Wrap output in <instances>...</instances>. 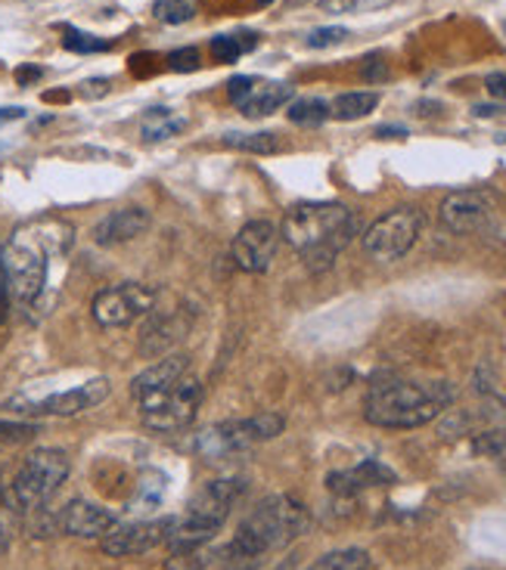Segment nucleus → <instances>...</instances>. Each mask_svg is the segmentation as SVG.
Masks as SVG:
<instances>
[{"instance_id":"obj_1","label":"nucleus","mask_w":506,"mask_h":570,"mask_svg":"<svg viewBox=\"0 0 506 570\" xmlns=\"http://www.w3.org/2000/svg\"><path fill=\"white\" fill-rule=\"evenodd\" d=\"M354 236L357 217L339 202H298L283 217V239L314 273L330 270Z\"/></svg>"},{"instance_id":"obj_2","label":"nucleus","mask_w":506,"mask_h":570,"mask_svg":"<svg viewBox=\"0 0 506 570\" xmlns=\"http://www.w3.org/2000/svg\"><path fill=\"white\" fill-rule=\"evenodd\" d=\"M72 246V227L59 221H44L35 227L20 229L0 254V276L7 283L10 298L20 305H35L47 285L50 258Z\"/></svg>"},{"instance_id":"obj_3","label":"nucleus","mask_w":506,"mask_h":570,"mask_svg":"<svg viewBox=\"0 0 506 570\" xmlns=\"http://www.w3.org/2000/svg\"><path fill=\"white\" fill-rule=\"evenodd\" d=\"M305 527H308V512L302 502L290 496H271L243 521L234 543L221 551L224 565L231 570H252L261 561V555L286 546L290 539L302 536Z\"/></svg>"},{"instance_id":"obj_4","label":"nucleus","mask_w":506,"mask_h":570,"mask_svg":"<svg viewBox=\"0 0 506 570\" xmlns=\"http://www.w3.org/2000/svg\"><path fill=\"white\" fill-rule=\"evenodd\" d=\"M450 381H383L364 400V416L379 428H420L454 403Z\"/></svg>"},{"instance_id":"obj_5","label":"nucleus","mask_w":506,"mask_h":570,"mask_svg":"<svg viewBox=\"0 0 506 570\" xmlns=\"http://www.w3.org/2000/svg\"><path fill=\"white\" fill-rule=\"evenodd\" d=\"M243 496V480L236 477H217L209 480L199 494L190 499L187 514L175 524L168 536L172 546H187V543H212L214 533L224 527V521L234 512L236 499Z\"/></svg>"},{"instance_id":"obj_6","label":"nucleus","mask_w":506,"mask_h":570,"mask_svg":"<svg viewBox=\"0 0 506 570\" xmlns=\"http://www.w3.org/2000/svg\"><path fill=\"white\" fill-rule=\"evenodd\" d=\"M69 477V456L57 447L35 450L32 456L22 462V468L7 487L3 502L13 514H28L44 509V502L57 494Z\"/></svg>"},{"instance_id":"obj_7","label":"nucleus","mask_w":506,"mask_h":570,"mask_svg":"<svg viewBox=\"0 0 506 570\" xmlns=\"http://www.w3.org/2000/svg\"><path fill=\"white\" fill-rule=\"evenodd\" d=\"M286 421L276 413H258L252 418H234V421H221L205 428L199 438H196V450L199 456L209 459V462H224V459H234L239 453H246L255 443H264L273 440L276 435H283Z\"/></svg>"},{"instance_id":"obj_8","label":"nucleus","mask_w":506,"mask_h":570,"mask_svg":"<svg viewBox=\"0 0 506 570\" xmlns=\"http://www.w3.org/2000/svg\"><path fill=\"white\" fill-rule=\"evenodd\" d=\"M423 211L420 209H395L383 214L367 233H364V251L376 261H398L410 248L416 246L423 233Z\"/></svg>"},{"instance_id":"obj_9","label":"nucleus","mask_w":506,"mask_h":570,"mask_svg":"<svg viewBox=\"0 0 506 570\" xmlns=\"http://www.w3.org/2000/svg\"><path fill=\"white\" fill-rule=\"evenodd\" d=\"M156 307V288L140 283H121L97 292L91 313L103 329H121L131 325L137 317L150 313Z\"/></svg>"},{"instance_id":"obj_10","label":"nucleus","mask_w":506,"mask_h":570,"mask_svg":"<svg viewBox=\"0 0 506 570\" xmlns=\"http://www.w3.org/2000/svg\"><path fill=\"white\" fill-rule=\"evenodd\" d=\"M199 403H202V384L187 372L168 394L140 406V418L153 431H177L193 421Z\"/></svg>"},{"instance_id":"obj_11","label":"nucleus","mask_w":506,"mask_h":570,"mask_svg":"<svg viewBox=\"0 0 506 570\" xmlns=\"http://www.w3.org/2000/svg\"><path fill=\"white\" fill-rule=\"evenodd\" d=\"M175 518H156V521H134V524H121L113 527L99 539V549L113 558H131L143 551L156 549L162 543H168V536L175 531Z\"/></svg>"},{"instance_id":"obj_12","label":"nucleus","mask_w":506,"mask_h":570,"mask_svg":"<svg viewBox=\"0 0 506 570\" xmlns=\"http://www.w3.org/2000/svg\"><path fill=\"white\" fill-rule=\"evenodd\" d=\"M106 397H109V381L94 379L79 388L50 394V397L13 400V406H22L20 413H35V416H79L84 409H94Z\"/></svg>"},{"instance_id":"obj_13","label":"nucleus","mask_w":506,"mask_h":570,"mask_svg":"<svg viewBox=\"0 0 506 570\" xmlns=\"http://www.w3.org/2000/svg\"><path fill=\"white\" fill-rule=\"evenodd\" d=\"M280 246V233L271 221H249L246 227L236 233L234 239V264L243 273H268L273 264V254Z\"/></svg>"},{"instance_id":"obj_14","label":"nucleus","mask_w":506,"mask_h":570,"mask_svg":"<svg viewBox=\"0 0 506 570\" xmlns=\"http://www.w3.org/2000/svg\"><path fill=\"white\" fill-rule=\"evenodd\" d=\"M494 217V195L485 190H460L450 192L442 202V224L450 233H482Z\"/></svg>"},{"instance_id":"obj_15","label":"nucleus","mask_w":506,"mask_h":570,"mask_svg":"<svg viewBox=\"0 0 506 570\" xmlns=\"http://www.w3.org/2000/svg\"><path fill=\"white\" fill-rule=\"evenodd\" d=\"M59 533L81 536V539H103L116 527V514L87 499H72L66 509H59Z\"/></svg>"},{"instance_id":"obj_16","label":"nucleus","mask_w":506,"mask_h":570,"mask_svg":"<svg viewBox=\"0 0 506 570\" xmlns=\"http://www.w3.org/2000/svg\"><path fill=\"white\" fill-rule=\"evenodd\" d=\"M187 372H190V360L187 357H165V360H158L156 366H150L146 372H140L131 381V397H134L137 406H146V403H153L162 394H168Z\"/></svg>"},{"instance_id":"obj_17","label":"nucleus","mask_w":506,"mask_h":570,"mask_svg":"<svg viewBox=\"0 0 506 570\" xmlns=\"http://www.w3.org/2000/svg\"><path fill=\"white\" fill-rule=\"evenodd\" d=\"M150 224H153V217H150L146 209L113 211L94 227V242L103 248L121 246V242H131L137 236H143L150 229Z\"/></svg>"},{"instance_id":"obj_18","label":"nucleus","mask_w":506,"mask_h":570,"mask_svg":"<svg viewBox=\"0 0 506 570\" xmlns=\"http://www.w3.org/2000/svg\"><path fill=\"white\" fill-rule=\"evenodd\" d=\"M395 480V472L386 468L383 462H376V459H367V462H361V465H354L349 472H336L330 475V490L339 496H354L361 494V490H370V487H383V484H391Z\"/></svg>"},{"instance_id":"obj_19","label":"nucleus","mask_w":506,"mask_h":570,"mask_svg":"<svg viewBox=\"0 0 506 570\" xmlns=\"http://www.w3.org/2000/svg\"><path fill=\"white\" fill-rule=\"evenodd\" d=\"M293 99V84L286 81H255V87L243 96L236 106L246 118H264L273 115L280 106H286Z\"/></svg>"},{"instance_id":"obj_20","label":"nucleus","mask_w":506,"mask_h":570,"mask_svg":"<svg viewBox=\"0 0 506 570\" xmlns=\"http://www.w3.org/2000/svg\"><path fill=\"white\" fill-rule=\"evenodd\" d=\"M165 494H168V477L156 472V468H146L143 475L137 477L131 512H156Z\"/></svg>"},{"instance_id":"obj_21","label":"nucleus","mask_w":506,"mask_h":570,"mask_svg":"<svg viewBox=\"0 0 506 570\" xmlns=\"http://www.w3.org/2000/svg\"><path fill=\"white\" fill-rule=\"evenodd\" d=\"M217 558L212 543H187L172 546V558L165 561V570H205Z\"/></svg>"},{"instance_id":"obj_22","label":"nucleus","mask_w":506,"mask_h":570,"mask_svg":"<svg viewBox=\"0 0 506 570\" xmlns=\"http://www.w3.org/2000/svg\"><path fill=\"white\" fill-rule=\"evenodd\" d=\"M379 106V94L373 91H357V94H342L332 99L330 115L339 121H357V118H367Z\"/></svg>"},{"instance_id":"obj_23","label":"nucleus","mask_w":506,"mask_h":570,"mask_svg":"<svg viewBox=\"0 0 506 570\" xmlns=\"http://www.w3.org/2000/svg\"><path fill=\"white\" fill-rule=\"evenodd\" d=\"M187 128V121L184 118H177L172 109H150V112L143 115V136L150 140V143H158V140H168V136H175Z\"/></svg>"},{"instance_id":"obj_24","label":"nucleus","mask_w":506,"mask_h":570,"mask_svg":"<svg viewBox=\"0 0 506 570\" xmlns=\"http://www.w3.org/2000/svg\"><path fill=\"white\" fill-rule=\"evenodd\" d=\"M224 146L239 150V153L271 155L280 150V140H276V133H224Z\"/></svg>"},{"instance_id":"obj_25","label":"nucleus","mask_w":506,"mask_h":570,"mask_svg":"<svg viewBox=\"0 0 506 570\" xmlns=\"http://www.w3.org/2000/svg\"><path fill=\"white\" fill-rule=\"evenodd\" d=\"M308 570H370V555L364 549H339L317 558Z\"/></svg>"},{"instance_id":"obj_26","label":"nucleus","mask_w":506,"mask_h":570,"mask_svg":"<svg viewBox=\"0 0 506 570\" xmlns=\"http://www.w3.org/2000/svg\"><path fill=\"white\" fill-rule=\"evenodd\" d=\"M290 121L293 124H302V128H317L330 118V103L323 99H314V96H305V99H295L290 106Z\"/></svg>"},{"instance_id":"obj_27","label":"nucleus","mask_w":506,"mask_h":570,"mask_svg":"<svg viewBox=\"0 0 506 570\" xmlns=\"http://www.w3.org/2000/svg\"><path fill=\"white\" fill-rule=\"evenodd\" d=\"M153 13L158 22L165 25H184V22L193 20L196 7L193 0H156L153 3Z\"/></svg>"},{"instance_id":"obj_28","label":"nucleus","mask_w":506,"mask_h":570,"mask_svg":"<svg viewBox=\"0 0 506 570\" xmlns=\"http://www.w3.org/2000/svg\"><path fill=\"white\" fill-rule=\"evenodd\" d=\"M62 47L72 50V54H103L113 44L103 38H94V35H84L79 28H62Z\"/></svg>"},{"instance_id":"obj_29","label":"nucleus","mask_w":506,"mask_h":570,"mask_svg":"<svg viewBox=\"0 0 506 570\" xmlns=\"http://www.w3.org/2000/svg\"><path fill=\"white\" fill-rule=\"evenodd\" d=\"M349 28H339V25H330V28H317L308 35V47L311 50H327V47H339L342 40H349Z\"/></svg>"},{"instance_id":"obj_30","label":"nucleus","mask_w":506,"mask_h":570,"mask_svg":"<svg viewBox=\"0 0 506 570\" xmlns=\"http://www.w3.org/2000/svg\"><path fill=\"white\" fill-rule=\"evenodd\" d=\"M38 435V425L28 421H0V443H25Z\"/></svg>"},{"instance_id":"obj_31","label":"nucleus","mask_w":506,"mask_h":570,"mask_svg":"<svg viewBox=\"0 0 506 570\" xmlns=\"http://www.w3.org/2000/svg\"><path fill=\"white\" fill-rule=\"evenodd\" d=\"M212 54L217 62H236V59L243 57V44H239V38L217 35V38H212Z\"/></svg>"},{"instance_id":"obj_32","label":"nucleus","mask_w":506,"mask_h":570,"mask_svg":"<svg viewBox=\"0 0 506 570\" xmlns=\"http://www.w3.org/2000/svg\"><path fill=\"white\" fill-rule=\"evenodd\" d=\"M168 66H172L175 72H196V69H199V54H196L193 47L172 50V54H168Z\"/></svg>"},{"instance_id":"obj_33","label":"nucleus","mask_w":506,"mask_h":570,"mask_svg":"<svg viewBox=\"0 0 506 570\" xmlns=\"http://www.w3.org/2000/svg\"><path fill=\"white\" fill-rule=\"evenodd\" d=\"M506 447V431H485V435H479V440H475V450L479 453H501Z\"/></svg>"},{"instance_id":"obj_34","label":"nucleus","mask_w":506,"mask_h":570,"mask_svg":"<svg viewBox=\"0 0 506 570\" xmlns=\"http://www.w3.org/2000/svg\"><path fill=\"white\" fill-rule=\"evenodd\" d=\"M252 87H255L252 75H234L231 81H227V96H231L234 103H239V99L249 94Z\"/></svg>"},{"instance_id":"obj_35","label":"nucleus","mask_w":506,"mask_h":570,"mask_svg":"<svg viewBox=\"0 0 506 570\" xmlns=\"http://www.w3.org/2000/svg\"><path fill=\"white\" fill-rule=\"evenodd\" d=\"M357 7V0H320L323 13H351Z\"/></svg>"},{"instance_id":"obj_36","label":"nucleus","mask_w":506,"mask_h":570,"mask_svg":"<svg viewBox=\"0 0 506 570\" xmlns=\"http://www.w3.org/2000/svg\"><path fill=\"white\" fill-rule=\"evenodd\" d=\"M485 87H487V94L491 96H497V99H506V75H487L485 78Z\"/></svg>"},{"instance_id":"obj_37","label":"nucleus","mask_w":506,"mask_h":570,"mask_svg":"<svg viewBox=\"0 0 506 570\" xmlns=\"http://www.w3.org/2000/svg\"><path fill=\"white\" fill-rule=\"evenodd\" d=\"M386 75H389V72H386V62H379V59H370V62L364 66V78H367V81H383Z\"/></svg>"},{"instance_id":"obj_38","label":"nucleus","mask_w":506,"mask_h":570,"mask_svg":"<svg viewBox=\"0 0 506 570\" xmlns=\"http://www.w3.org/2000/svg\"><path fill=\"white\" fill-rule=\"evenodd\" d=\"M40 75H44V69H38V66H22L20 72H16V81L28 84V81H38Z\"/></svg>"},{"instance_id":"obj_39","label":"nucleus","mask_w":506,"mask_h":570,"mask_svg":"<svg viewBox=\"0 0 506 570\" xmlns=\"http://www.w3.org/2000/svg\"><path fill=\"white\" fill-rule=\"evenodd\" d=\"M106 91H109V81H103V78H97V81H87L81 94H84V96H99V94H106Z\"/></svg>"},{"instance_id":"obj_40","label":"nucleus","mask_w":506,"mask_h":570,"mask_svg":"<svg viewBox=\"0 0 506 570\" xmlns=\"http://www.w3.org/2000/svg\"><path fill=\"white\" fill-rule=\"evenodd\" d=\"M7 307H10V292H7V283L0 276V323L7 320Z\"/></svg>"},{"instance_id":"obj_41","label":"nucleus","mask_w":506,"mask_h":570,"mask_svg":"<svg viewBox=\"0 0 506 570\" xmlns=\"http://www.w3.org/2000/svg\"><path fill=\"white\" fill-rule=\"evenodd\" d=\"M22 115H25V109H20V106L0 109V124H7V121H16V118H22Z\"/></svg>"},{"instance_id":"obj_42","label":"nucleus","mask_w":506,"mask_h":570,"mask_svg":"<svg viewBox=\"0 0 506 570\" xmlns=\"http://www.w3.org/2000/svg\"><path fill=\"white\" fill-rule=\"evenodd\" d=\"M376 136H383V140H389V136H408V128H379Z\"/></svg>"},{"instance_id":"obj_43","label":"nucleus","mask_w":506,"mask_h":570,"mask_svg":"<svg viewBox=\"0 0 506 570\" xmlns=\"http://www.w3.org/2000/svg\"><path fill=\"white\" fill-rule=\"evenodd\" d=\"M504 112V106H475V115H482V118H487V115H501Z\"/></svg>"},{"instance_id":"obj_44","label":"nucleus","mask_w":506,"mask_h":570,"mask_svg":"<svg viewBox=\"0 0 506 570\" xmlns=\"http://www.w3.org/2000/svg\"><path fill=\"white\" fill-rule=\"evenodd\" d=\"M3 494H7V487H3V475H0V506H3Z\"/></svg>"},{"instance_id":"obj_45","label":"nucleus","mask_w":506,"mask_h":570,"mask_svg":"<svg viewBox=\"0 0 506 570\" xmlns=\"http://www.w3.org/2000/svg\"><path fill=\"white\" fill-rule=\"evenodd\" d=\"M255 3H264V7H271L273 0H255Z\"/></svg>"}]
</instances>
